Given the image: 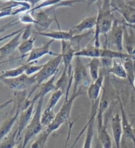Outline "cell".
I'll list each match as a JSON object with an SVG mask.
<instances>
[{
  "instance_id": "obj_24",
  "label": "cell",
  "mask_w": 135,
  "mask_h": 148,
  "mask_svg": "<svg viewBox=\"0 0 135 148\" xmlns=\"http://www.w3.org/2000/svg\"><path fill=\"white\" fill-rule=\"evenodd\" d=\"M86 66H87L90 79L92 80V82L97 80L99 76H100V69L102 67L100 59H91L90 62L86 65Z\"/></svg>"
},
{
  "instance_id": "obj_28",
  "label": "cell",
  "mask_w": 135,
  "mask_h": 148,
  "mask_svg": "<svg viewBox=\"0 0 135 148\" xmlns=\"http://www.w3.org/2000/svg\"><path fill=\"white\" fill-rule=\"evenodd\" d=\"M35 40L34 37H30L27 40L21 41L17 48L19 53L21 54V59H23L27 55H29L32 49L34 48V46Z\"/></svg>"
},
{
  "instance_id": "obj_33",
  "label": "cell",
  "mask_w": 135,
  "mask_h": 148,
  "mask_svg": "<svg viewBox=\"0 0 135 148\" xmlns=\"http://www.w3.org/2000/svg\"><path fill=\"white\" fill-rule=\"evenodd\" d=\"M18 18L20 23L26 24V25H34L35 26L36 25L35 19L34 18L32 14L29 11L21 13V15H19Z\"/></svg>"
},
{
  "instance_id": "obj_7",
  "label": "cell",
  "mask_w": 135,
  "mask_h": 148,
  "mask_svg": "<svg viewBox=\"0 0 135 148\" xmlns=\"http://www.w3.org/2000/svg\"><path fill=\"white\" fill-rule=\"evenodd\" d=\"M99 102H100V99L97 101L91 102L90 115L88 121V127L86 130V136L83 148H92V146L96 119L99 108Z\"/></svg>"
},
{
  "instance_id": "obj_21",
  "label": "cell",
  "mask_w": 135,
  "mask_h": 148,
  "mask_svg": "<svg viewBox=\"0 0 135 148\" xmlns=\"http://www.w3.org/2000/svg\"><path fill=\"white\" fill-rule=\"evenodd\" d=\"M102 48L96 47L94 44H89L84 47L81 50L76 51L74 57H88L90 59L100 58L102 56Z\"/></svg>"
},
{
  "instance_id": "obj_30",
  "label": "cell",
  "mask_w": 135,
  "mask_h": 148,
  "mask_svg": "<svg viewBox=\"0 0 135 148\" xmlns=\"http://www.w3.org/2000/svg\"><path fill=\"white\" fill-rule=\"evenodd\" d=\"M50 134H51L48 132V131L44 128V130L38 135L34 142L31 145L30 148H45Z\"/></svg>"
},
{
  "instance_id": "obj_25",
  "label": "cell",
  "mask_w": 135,
  "mask_h": 148,
  "mask_svg": "<svg viewBox=\"0 0 135 148\" xmlns=\"http://www.w3.org/2000/svg\"><path fill=\"white\" fill-rule=\"evenodd\" d=\"M101 57H107V58L112 59L113 60H114V59H121L122 61H125L128 59L132 58V57L128 53L118 51L117 50V51H115V50L111 49L110 48H108V47L106 46H105V45L102 48V56H101Z\"/></svg>"
},
{
  "instance_id": "obj_18",
  "label": "cell",
  "mask_w": 135,
  "mask_h": 148,
  "mask_svg": "<svg viewBox=\"0 0 135 148\" xmlns=\"http://www.w3.org/2000/svg\"><path fill=\"white\" fill-rule=\"evenodd\" d=\"M111 127H112L113 138L114 140L115 147L121 148V143L123 133L121 118L119 114L113 116L111 121Z\"/></svg>"
},
{
  "instance_id": "obj_17",
  "label": "cell",
  "mask_w": 135,
  "mask_h": 148,
  "mask_svg": "<svg viewBox=\"0 0 135 148\" xmlns=\"http://www.w3.org/2000/svg\"><path fill=\"white\" fill-rule=\"evenodd\" d=\"M96 25V16H87L83 19L80 23L74 25L69 30L73 36L81 34L82 32L86 30H92Z\"/></svg>"
},
{
  "instance_id": "obj_3",
  "label": "cell",
  "mask_w": 135,
  "mask_h": 148,
  "mask_svg": "<svg viewBox=\"0 0 135 148\" xmlns=\"http://www.w3.org/2000/svg\"><path fill=\"white\" fill-rule=\"evenodd\" d=\"M83 94V88H80L78 92L75 94H73L68 99L64 100L63 104L60 108L58 113L56 114L55 120L54 122L47 128H45L48 132L52 134L61 127L62 125L68 122L71 116L72 109H73L74 101L75 99Z\"/></svg>"
},
{
  "instance_id": "obj_20",
  "label": "cell",
  "mask_w": 135,
  "mask_h": 148,
  "mask_svg": "<svg viewBox=\"0 0 135 148\" xmlns=\"http://www.w3.org/2000/svg\"><path fill=\"white\" fill-rule=\"evenodd\" d=\"M21 113V111L20 109L17 108L15 113H14L13 115L4 121L0 125V142L11 132L12 128L14 126L16 121H17Z\"/></svg>"
},
{
  "instance_id": "obj_40",
  "label": "cell",
  "mask_w": 135,
  "mask_h": 148,
  "mask_svg": "<svg viewBox=\"0 0 135 148\" xmlns=\"http://www.w3.org/2000/svg\"><path fill=\"white\" fill-rule=\"evenodd\" d=\"M15 148H23V142L21 143H19V145Z\"/></svg>"
},
{
  "instance_id": "obj_6",
  "label": "cell",
  "mask_w": 135,
  "mask_h": 148,
  "mask_svg": "<svg viewBox=\"0 0 135 148\" xmlns=\"http://www.w3.org/2000/svg\"><path fill=\"white\" fill-rule=\"evenodd\" d=\"M0 81L3 82L8 89L13 91L22 92L27 90L31 86H34L36 84L35 75L29 76L25 74L16 78H1Z\"/></svg>"
},
{
  "instance_id": "obj_11",
  "label": "cell",
  "mask_w": 135,
  "mask_h": 148,
  "mask_svg": "<svg viewBox=\"0 0 135 148\" xmlns=\"http://www.w3.org/2000/svg\"><path fill=\"white\" fill-rule=\"evenodd\" d=\"M97 121V138L103 148H112V140L107 131V125L104 123L103 114L98 113Z\"/></svg>"
},
{
  "instance_id": "obj_5",
  "label": "cell",
  "mask_w": 135,
  "mask_h": 148,
  "mask_svg": "<svg viewBox=\"0 0 135 148\" xmlns=\"http://www.w3.org/2000/svg\"><path fill=\"white\" fill-rule=\"evenodd\" d=\"M80 58L81 57H76L74 61L73 69L74 88L73 94H75L78 92L80 88H88L90 85L87 66L84 65Z\"/></svg>"
},
{
  "instance_id": "obj_13",
  "label": "cell",
  "mask_w": 135,
  "mask_h": 148,
  "mask_svg": "<svg viewBox=\"0 0 135 148\" xmlns=\"http://www.w3.org/2000/svg\"><path fill=\"white\" fill-rule=\"evenodd\" d=\"M54 42V40H50L49 41L44 43L41 46L34 47V48L32 49V51L30 52L29 55H28L26 63H32V62H36V63H37L38 61L39 60L40 58L46 56V55L56 56L57 54L54 53V52L52 51L51 49H50V47H51L52 43Z\"/></svg>"
},
{
  "instance_id": "obj_8",
  "label": "cell",
  "mask_w": 135,
  "mask_h": 148,
  "mask_svg": "<svg viewBox=\"0 0 135 148\" xmlns=\"http://www.w3.org/2000/svg\"><path fill=\"white\" fill-rule=\"evenodd\" d=\"M54 6L50 7L47 9H40L37 11L35 13H32L36 21V28H37L38 32H45V30L48 29L52 23L54 18L50 17L51 12L55 10Z\"/></svg>"
},
{
  "instance_id": "obj_34",
  "label": "cell",
  "mask_w": 135,
  "mask_h": 148,
  "mask_svg": "<svg viewBox=\"0 0 135 148\" xmlns=\"http://www.w3.org/2000/svg\"><path fill=\"white\" fill-rule=\"evenodd\" d=\"M34 64L35 63L31 64V65L27 68L25 73L26 75L29 76L35 75L36 74L40 72L41 69H42L43 66H44V64H42V65H34Z\"/></svg>"
},
{
  "instance_id": "obj_4",
  "label": "cell",
  "mask_w": 135,
  "mask_h": 148,
  "mask_svg": "<svg viewBox=\"0 0 135 148\" xmlns=\"http://www.w3.org/2000/svg\"><path fill=\"white\" fill-rule=\"evenodd\" d=\"M44 98H40L38 101L37 107H36L34 113L31 119L30 122L26 126V129L24 131V138L23 140V147L26 148L30 141L34 137L37 136L40 133L44 130V128L43 127L41 123V116H42V111L44 103Z\"/></svg>"
},
{
  "instance_id": "obj_2",
  "label": "cell",
  "mask_w": 135,
  "mask_h": 148,
  "mask_svg": "<svg viewBox=\"0 0 135 148\" xmlns=\"http://www.w3.org/2000/svg\"><path fill=\"white\" fill-rule=\"evenodd\" d=\"M61 63L62 57L61 53H59L44 64V66H43L42 69H41L40 72L35 75L36 84L32 88L31 91L28 93V99H30L31 95L33 94V93L35 91H37V90H38V88L40 87V86L42 84L50 80L55 74L58 73L59 69Z\"/></svg>"
},
{
  "instance_id": "obj_9",
  "label": "cell",
  "mask_w": 135,
  "mask_h": 148,
  "mask_svg": "<svg viewBox=\"0 0 135 148\" xmlns=\"http://www.w3.org/2000/svg\"><path fill=\"white\" fill-rule=\"evenodd\" d=\"M124 31L125 25L122 22L120 24L119 21L115 19L112 30L108 33L110 34V42L105 41V42L107 43V44L111 42L113 46L116 47L118 51L122 52L123 50Z\"/></svg>"
},
{
  "instance_id": "obj_1",
  "label": "cell",
  "mask_w": 135,
  "mask_h": 148,
  "mask_svg": "<svg viewBox=\"0 0 135 148\" xmlns=\"http://www.w3.org/2000/svg\"><path fill=\"white\" fill-rule=\"evenodd\" d=\"M98 8L96 15V25L94 35V45L96 47H100V37L103 34L106 36L112 30L115 18L111 9L110 1H97L96 2Z\"/></svg>"
},
{
  "instance_id": "obj_23",
  "label": "cell",
  "mask_w": 135,
  "mask_h": 148,
  "mask_svg": "<svg viewBox=\"0 0 135 148\" xmlns=\"http://www.w3.org/2000/svg\"><path fill=\"white\" fill-rule=\"evenodd\" d=\"M36 63V62H32V63L23 64L21 66H19L17 67L9 69V70H6L0 72V79L1 78H16L18 76H21L25 74V71L27 68L31 64Z\"/></svg>"
},
{
  "instance_id": "obj_14",
  "label": "cell",
  "mask_w": 135,
  "mask_h": 148,
  "mask_svg": "<svg viewBox=\"0 0 135 148\" xmlns=\"http://www.w3.org/2000/svg\"><path fill=\"white\" fill-rule=\"evenodd\" d=\"M105 76L104 73L101 70L100 72V76H99L98 79L92 82L88 88L87 94L91 102L97 101L100 99L103 82H104Z\"/></svg>"
},
{
  "instance_id": "obj_26",
  "label": "cell",
  "mask_w": 135,
  "mask_h": 148,
  "mask_svg": "<svg viewBox=\"0 0 135 148\" xmlns=\"http://www.w3.org/2000/svg\"><path fill=\"white\" fill-rule=\"evenodd\" d=\"M123 64L124 68L126 71L127 79L135 92V87L134 84L135 78V60H133L132 58L128 59L124 61Z\"/></svg>"
},
{
  "instance_id": "obj_16",
  "label": "cell",
  "mask_w": 135,
  "mask_h": 148,
  "mask_svg": "<svg viewBox=\"0 0 135 148\" xmlns=\"http://www.w3.org/2000/svg\"><path fill=\"white\" fill-rule=\"evenodd\" d=\"M61 55L62 57V63L63 64L64 70L68 71L69 68L72 65V61L73 60L76 50L72 47L69 41H62Z\"/></svg>"
},
{
  "instance_id": "obj_35",
  "label": "cell",
  "mask_w": 135,
  "mask_h": 148,
  "mask_svg": "<svg viewBox=\"0 0 135 148\" xmlns=\"http://www.w3.org/2000/svg\"><path fill=\"white\" fill-rule=\"evenodd\" d=\"M19 23H20V22L19 21V18H17L14 19V20L10 21V22L5 24L4 25H3L2 27H0V34H1V33L4 32L5 31H6L7 30L9 29V28L13 27V26H15L17 25H19Z\"/></svg>"
},
{
  "instance_id": "obj_22",
  "label": "cell",
  "mask_w": 135,
  "mask_h": 148,
  "mask_svg": "<svg viewBox=\"0 0 135 148\" xmlns=\"http://www.w3.org/2000/svg\"><path fill=\"white\" fill-rule=\"evenodd\" d=\"M38 35L47 37L53 40H59V41H71L73 38V34L70 31H64L59 29L58 30H53L51 32H36Z\"/></svg>"
},
{
  "instance_id": "obj_41",
  "label": "cell",
  "mask_w": 135,
  "mask_h": 148,
  "mask_svg": "<svg viewBox=\"0 0 135 148\" xmlns=\"http://www.w3.org/2000/svg\"><path fill=\"white\" fill-rule=\"evenodd\" d=\"M0 8H1V3H0Z\"/></svg>"
},
{
  "instance_id": "obj_27",
  "label": "cell",
  "mask_w": 135,
  "mask_h": 148,
  "mask_svg": "<svg viewBox=\"0 0 135 148\" xmlns=\"http://www.w3.org/2000/svg\"><path fill=\"white\" fill-rule=\"evenodd\" d=\"M17 134L18 128L17 127L0 142V148H15L18 143Z\"/></svg>"
},
{
  "instance_id": "obj_31",
  "label": "cell",
  "mask_w": 135,
  "mask_h": 148,
  "mask_svg": "<svg viewBox=\"0 0 135 148\" xmlns=\"http://www.w3.org/2000/svg\"><path fill=\"white\" fill-rule=\"evenodd\" d=\"M56 114H55L54 109H49L45 108V110L42 112L41 116V123L43 127L44 128L49 126L55 120Z\"/></svg>"
},
{
  "instance_id": "obj_37",
  "label": "cell",
  "mask_w": 135,
  "mask_h": 148,
  "mask_svg": "<svg viewBox=\"0 0 135 148\" xmlns=\"http://www.w3.org/2000/svg\"><path fill=\"white\" fill-rule=\"evenodd\" d=\"M13 101H14V99H11L8 100V101H7L5 103H3L0 104V110H2V109H5L6 107H8L9 105H10L11 103H13Z\"/></svg>"
},
{
  "instance_id": "obj_38",
  "label": "cell",
  "mask_w": 135,
  "mask_h": 148,
  "mask_svg": "<svg viewBox=\"0 0 135 148\" xmlns=\"http://www.w3.org/2000/svg\"><path fill=\"white\" fill-rule=\"evenodd\" d=\"M93 148H103L102 144H101L100 141L98 139L97 136L95 138L94 140V147Z\"/></svg>"
},
{
  "instance_id": "obj_12",
  "label": "cell",
  "mask_w": 135,
  "mask_h": 148,
  "mask_svg": "<svg viewBox=\"0 0 135 148\" xmlns=\"http://www.w3.org/2000/svg\"><path fill=\"white\" fill-rule=\"evenodd\" d=\"M117 101L119 104V108L121 111V124L123 128V133L125 138H128L133 142L135 147V129L132 127V125L130 123L128 117L125 113V108L123 104L122 100L121 99L119 95H118Z\"/></svg>"
},
{
  "instance_id": "obj_29",
  "label": "cell",
  "mask_w": 135,
  "mask_h": 148,
  "mask_svg": "<svg viewBox=\"0 0 135 148\" xmlns=\"http://www.w3.org/2000/svg\"><path fill=\"white\" fill-rule=\"evenodd\" d=\"M108 75H113L117 77L121 78V79H127V73L124 68L123 64L119 63L116 61V59L113 60V65L109 70L107 71Z\"/></svg>"
},
{
  "instance_id": "obj_36",
  "label": "cell",
  "mask_w": 135,
  "mask_h": 148,
  "mask_svg": "<svg viewBox=\"0 0 135 148\" xmlns=\"http://www.w3.org/2000/svg\"><path fill=\"white\" fill-rule=\"evenodd\" d=\"M31 33H32V28H31V25H26L25 30H23L22 37H21V40H26L31 37Z\"/></svg>"
},
{
  "instance_id": "obj_32",
  "label": "cell",
  "mask_w": 135,
  "mask_h": 148,
  "mask_svg": "<svg viewBox=\"0 0 135 148\" xmlns=\"http://www.w3.org/2000/svg\"><path fill=\"white\" fill-rule=\"evenodd\" d=\"M63 95V92H61V90H55L54 92H53L49 100H48L46 108L49 109H54Z\"/></svg>"
},
{
  "instance_id": "obj_10",
  "label": "cell",
  "mask_w": 135,
  "mask_h": 148,
  "mask_svg": "<svg viewBox=\"0 0 135 148\" xmlns=\"http://www.w3.org/2000/svg\"><path fill=\"white\" fill-rule=\"evenodd\" d=\"M113 11H117L124 18L125 23L129 25L135 24V8L125 1H110Z\"/></svg>"
},
{
  "instance_id": "obj_19",
  "label": "cell",
  "mask_w": 135,
  "mask_h": 148,
  "mask_svg": "<svg viewBox=\"0 0 135 148\" xmlns=\"http://www.w3.org/2000/svg\"><path fill=\"white\" fill-rule=\"evenodd\" d=\"M57 75L55 74L54 76L50 78V80H47L46 82H44L40 86V87L38 88V92L34 97H33L32 100L33 101L36 102L38 101L40 98H44L45 95L49 94L51 92H54L55 90V78Z\"/></svg>"
},
{
  "instance_id": "obj_39",
  "label": "cell",
  "mask_w": 135,
  "mask_h": 148,
  "mask_svg": "<svg viewBox=\"0 0 135 148\" xmlns=\"http://www.w3.org/2000/svg\"><path fill=\"white\" fill-rule=\"evenodd\" d=\"M123 23L125 26H126V27L131 28L132 30H134L135 31V24H133V25H129V24H127L125 22H123Z\"/></svg>"
},
{
  "instance_id": "obj_15",
  "label": "cell",
  "mask_w": 135,
  "mask_h": 148,
  "mask_svg": "<svg viewBox=\"0 0 135 148\" xmlns=\"http://www.w3.org/2000/svg\"><path fill=\"white\" fill-rule=\"evenodd\" d=\"M34 101H33L32 100V103L30 104V106L28 107L27 109H25L23 111L19 114V123H18V134H17V140L19 141L20 136L22 134L23 132L26 129V126H28V124L31 121V119L32 118V116L34 113Z\"/></svg>"
}]
</instances>
